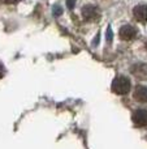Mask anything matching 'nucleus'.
<instances>
[{"instance_id":"obj_8","label":"nucleus","mask_w":147,"mask_h":149,"mask_svg":"<svg viewBox=\"0 0 147 149\" xmlns=\"http://www.w3.org/2000/svg\"><path fill=\"white\" fill-rule=\"evenodd\" d=\"M7 4H16V3H18L20 0H4Z\"/></svg>"},{"instance_id":"obj_1","label":"nucleus","mask_w":147,"mask_h":149,"mask_svg":"<svg viewBox=\"0 0 147 149\" xmlns=\"http://www.w3.org/2000/svg\"><path fill=\"white\" fill-rule=\"evenodd\" d=\"M130 88H132V84H130L129 79L125 76H117L112 81V90L116 94H126V93H129Z\"/></svg>"},{"instance_id":"obj_11","label":"nucleus","mask_w":147,"mask_h":149,"mask_svg":"<svg viewBox=\"0 0 147 149\" xmlns=\"http://www.w3.org/2000/svg\"><path fill=\"white\" fill-rule=\"evenodd\" d=\"M146 49H147V42H146Z\"/></svg>"},{"instance_id":"obj_9","label":"nucleus","mask_w":147,"mask_h":149,"mask_svg":"<svg viewBox=\"0 0 147 149\" xmlns=\"http://www.w3.org/2000/svg\"><path fill=\"white\" fill-rule=\"evenodd\" d=\"M4 76V67H3V64L0 63V79Z\"/></svg>"},{"instance_id":"obj_4","label":"nucleus","mask_w":147,"mask_h":149,"mask_svg":"<svg viewBox=\"0 0 147 149\" xmlns=\"http://www.w3.org/2000/svg\"><path fill=\"white\" fill-rule=\"evenodd\" d=\"M133 15L138 22H147V5H137L133 9Z\"/></svg>"},{"instance_id":"obj_2","label":"nucleus","mask_w":147,"mask_h":149,"mask_svg":"<svg viewBox=\"0 0 147 149\" xmlns=\"http://www.w3.org/2000/svg\"><path fill=\"white\" fill-rule=\"evenodd\" d=\"M82 16L86 21H98L100 17V10L95 5H85L82 8Z\"/></svg>"},{"instance_id":"obj_3","label":"nucleus","mask_w":147,"mask_h":149,"mask_svg":"<svg viewBox=\"0 0 147 149\" xmlns=\"http://www.w3.org/2000/svg\"><path fill=\"white\" fill-rule=\"evenodd\" d=\"M132 120L134 123L135 127H145L147 126V110H135L133 113V116H132Z\"/></svg>"},{"instance_id":"obj_7","label":"nucleus","mask_w":147,"mask_h":149,"mask_svg":"<svg viewBox=\"0 0 147 149\" xmlns=\"http://www.w3.org/2000/svg\"><path fill=\"white\" fill-rule=\"evenodd\" d=\"M133 95L138 102H147V88L143 85H138V86H135Z\"/></svg>"},{"instance_id":"obj_6","label":"nucleus","mask_w":147,"mask_h":149,"mask_svg":"<svg viewBox=\"0 0 147 149\" xmlns=\"http://www.w3.org/2000/svg\"><path fill=\"white\" fill-rule=\"evenodd\" d=\"M135 36H137V30L130 25H125L120 29V37L125 41H130V39L135 38Z\"/></svg>"},{"instance_id":"obj_5","label":"nucleus","mask_w":147,"mask_h":149,"mask_svg":"<svg viewBox=\"0 0 147 149\" xmlns=\"http://www.w3.org/2000/svg\"><path fill=\"white\" fill-rule=\"evenodd\" d=\"M132 73L139 80H147V65L138 63L132 67Z\"/></svg>"},{"instance_id":"obj_10","label":"nucleus","mask_w":147,"mask_h":149,"mask_svg":"<svg viewBox=\"0 0 147 149\" xmlns=\"http://www.w3.org/2000/svg\"><path fill=\"white\" fill-rule=\"evenodd\" d=\"M107 39L111 41V29H108V31H107Z\"/></svg>"}]
</instances>
